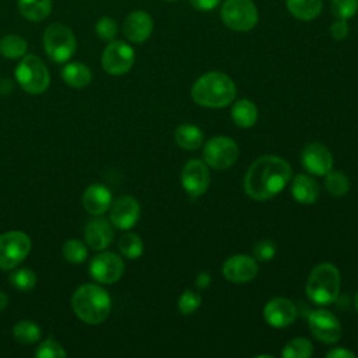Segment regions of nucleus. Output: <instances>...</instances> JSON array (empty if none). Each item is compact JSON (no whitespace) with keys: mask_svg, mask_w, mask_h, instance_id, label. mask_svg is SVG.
<instances>
[{"mask_svg":"<svg viewBox=\"0 0 358 358\" xmlns=\"http://www.w3.org/2000/svg\"><path fill=\"white\" fill-rule=\"evenodd\" d=\"M210 282H211V277L207 273H200L196 278V285L199 288H207L210 285Z\"/></svg>","mask_w":358,"mask_h":358,"instance_id":"obj_42","label":"nucleus"},{"mask_svg":"<svg viewBox=\"0 0 358 358\" xmlns=\"http://www.w3.org/2000/svg\"><path fill=\"white\" fill-rule=\"evenodd\" d=\"M165 1H173V0H165Z\"/></svg>","mask_w":358,"mask_h":358,"instance_id":"obj_45","label":"nucleus"},{"mask_svg":"<svg viewBox=\"0 0 358 358\" xmlns=\"http://www.w3.org/2000/svg\"><path fill=\"white\" fill-rule=\"evenodd\" d=\"M134 50L123 41H110L103 49L101 63L103 70L112 76L126 74L134 64Z\"/></svg>","mask_w":358,"mask_h":358,"instance_id":"obj_10","label":"nucleus"},{"mask_svg":"<svg viewBox=\"0 0 358 358\" xmlns=\"http://www.w3.org/2000/svg\"><path fill=\"white\" fill-rule=\"evenodd\" d=\"M13 336L21 344H34L41 338V329L35 322L20 320L13 327Z\"/></svg>","mask_w":358,"mask_h":358,"instance_id":"obj_28","label":"nucleus"},{"mask_svg":"<svg viewBox=\"0 0 358 358\" xmlns=\"http://www.w3.org/2000/svg\"><path fill=\"white\" fill-rule=\"evenodd\" d=\"M154 22L151 15L147 11L136 10L130 13L123 22L124 36L133 43L145 42L152 34Z\"/></svg>","mask_w":358,"mask_h":358,"instance_id":"obj_18","label":"nucleus"},{"mask_svg":"<svg viewBox=\"0 0 358 358\" xmlns=\"http://www.w3.org/2000/svg\"><path fill=\"white\" fill-rule=\"evenodd\" d=\"M236 96V85L221 71H208L199 77L192 87V98L206 108H224Z\"/></svg>","mask_w":358,"mask_h":358,"instance_id":"obj_2","label":"nucleus"},{"mask_svg":"<svg viewBox=\"0 0 358 358\" xmlns=\"http://www.w3.org/2000/svg\"><path fill=\"white\" fill-rule=\"evenodd\" d=\"M330 11L336 18L350 20L358 13V0H330Z\"/></svg>","mask_w":358,"mask_h":358,"instance_id":"obj_34","label":"nucleus"},{"mask_svg":"<svg viewBox=\"0 0 358 358\" xmlns=\"http://www.w3.org/2000/svg\"><path fill=\"white\" fill-rule=\"evenodd\" d=\"M182 186L190 197H199L206 193L210 183L207 164L201 159H190L182 169Z\"/></svg>","mask_w":358,"mask_h":358,"instance_id":"obj_13","label":"nucleus"},{"mask_svg":"<svg viewBox=\"0 0 358 358\" xmlns=\"http://www.w3.org/2000/svg\"><path fill=\"white\" fill-rule=\"evenodd\" d=\"M27 49L28 43L20 35L8 34L0 39V53L7 59H21L25 56Z\"/></svg>","mask_w":358,"mask_h":358,"instance_id":"obj_27","label":"nucleus"},{"mask_svg":"<svg viewBox=\"0 0 358 358\" xmlns=\"http://www.w3.org/2000/svg\"><path fill=\"white\" fill-rule=\"evenodd\" d=\"M292 176L291 165L278 155H263L248 169L243 180L246 194L257 201L277 196Z\"/></svg>","mask_w":358,"mask_h":358,"instance_id":"obj_1","label":"nucleus"},{"mask_svg":"<svg viewBox=\"0 0 358 358\" xmlns=\"http://www.w3.org/2000/svg\"><path fill=\"white\" fill-rule=\"evenodd\" d=\"M312 352H313V347L308 338L295 337L284 345L281 355L284 358H309Z\"/></svg>","mask_w":358,"mask_h":358,"instance_id":"obj_29","label":"nucleus"},{"mask_svg":"<svg viewBox=\"0 0 358 358\" xmlns=\"http://www.w3.org/2000/svg\"><path fill=\"white\" fill-rule=\"evenodd\" d=\"M308 323L312 334L322 343L333 344L341 337L340 320L326 309L313 310L308 317Z\"/></svg>","mask_w":358,"mask_h":358,"instance_id":"obj_12","label":"nucleus"},{"mask_svg":"<svg viewBox=\"0 0 358 358\" xmlns=\"http://www.w3.org/2000/svg\"><path fill=\"white\" fill-rule=\"evenodd\" d=\"M355 308H357V310H358V292H357V295H355Z\"/></svg>","mask_w":358,"mask_h":358,"instance_id":"obj_44","label":"nucleus"},{"mask_svg":"<svg viewBox=\"0 0 358 358\" xmlns=\"http://www.w3.org/2000/svg\"><path fill=\"white\" fill-rule=\"evenodd\" d=\"M274 255H275V243L268 239H263V241L257 242L253 249L255 259L260 260V262L271 260L274 257Z\"/></svg>","mask_w":358,"mask_h":358,"instance_id":"obj_38","label":"nucleus"},{"mask_svg":"<svg viewBox=\"0 0 358 358\" xmlns=\"http://www.w3.org/2000/svg\"><path fill=\"white\" fill-rule=\"evenodd\" d=\"M63 257L74 264L83 263L85 262V259L88 257V248L85 243H83L78 239H69L64 242L63 245Z\"/></svg>","mask_w":358,"mask_h":358,"instance_id":"obj_33","label":"nucleus"},{"mask_svg":"<svg viewBox=\"0 0 358 358\" xmlns=\"http://www.w3.org/2000/svg\"><path fill=\"white\" fill-rule=\"evenodd\" d=\"M326 357H331V358H355V352L347 350V348H341V347H336L330 351L326 352Z\"/></svg>","mask_w":358,"mask_h":358,"instance_id":"obj_41","label":"nucleus"},{"mask_svg":"<svg viewBox=\"0 0 358 358\" xmlns=\"http://www.w3.org/2000/svg\"><path fill=\"white\" fill-rule=\"evenodd\" d=\"M341 277L338 268L331 263L315 266L306 281V295L316 305L333 303L340 292Z\"/></svg>","mask_w":358,"mask_h":358,"instance_id":"obj_4","label":"nucleus"},{"mask_svg":"<svg viewBox=\"0 0 358 358\" xmlns=\"http://www.w3.org/2000/svg\"><path fill=\"white\" fill-rule=\"evenodd\" d=\"M231 116L238 127L248 129L252 127L257 120V108L252 101L243 98L234 103L231 109Z\"/></svg>","mask_w":358,"mask_h":358,"instance_id":"obj_24","label":"nucleus"},{"mask_svg":"<svg viewBox=\"0 0 358 358\" xmlns=\"http://www.w3.org/2000/svg\"><path fill=\"white\" fill-rule=\"evenodd\" d=\"M31 252V239L25 232L8 231L0 235V268L11 270Z\"/></svg>","mask_w":358,"mask_h":358,"instance_id":"obj_8","label":"nucleus"},{"mask_svg":"<svg viewBox=\"0 0 358 358\" xmlns=\"http://www.w3.org/2000/svg\"><path fill=\"white\" fill-rule=\"evenodd\" d=\"M35 357L38 358H63L66 357V351L60 343L53 338H46L39 344L35 351Z\"/></svg>","mask_w":358,"mask_h":358,"instance_id":"obj_37","label":"nucleus"},{"mask_svg":"<svg viewBox=\"0 0 358 358\" xmlns=\"http://www.w3.org/2000/svg\"><path fill=\"white\" fill-rule=\"evenodd\" d=\"M18 10L28 21L39 22L49 17L52 0H18Z\"/></svg>","mask_w":358,"mask_h":358,"instance_id":"obj_25","label":"nucleus"},{"mask_svg":"<svg viewBox=\"0 0 358 358\" xmlns=\"http://www.w3.org/2000/svg\"><path fill=\"white\" fill-rule=\"evenodd\" d=\"M221 0H190V4L199 11H211L214 10Z\"/></svg>","mask_w":358,"mask_h":358,"instance_id":"obj_40","label":"nucleus"},{"mask_svg":"<svg viewBox=\"0 0 358 358\" xmlns=\"http://www.w3.org/2000/svg\"><path fill=\"white\" fill-rule=\"evenodd\" d=\"M288 13L301 21H312L322 13L323 0H285Z\"/></svg>","mask_w":358,"mask_h":358,"instance_id":"obj_22","label":"nucleus"},{"mask_svg":"<svg viewBox=\"0 0 358 358\" xmlns=\"http://www.w3.org/2000/svg\"><path fill=\"white\" fill-rule=\"evenodd\" d=\"M143 249H144L143 241L137 234L127 232L122 235L119 239V250L127 259H131V260L138 259L143 255Z\"/></svg>","mask_w":358,"mask_h":358,"instance_id":"obj_30","label":"nucleus"},{"mask_svg":"<svg viewBox=\"0 0 358 358\" xmlns=\"http://www.w3.org/2000/svg\"><path fill=\"white\" fill-rule=\"evenodd\" d=\"M303 168L316 176L327 175L333 168V157L330 151L319 143L308 144L301 154Z\"/></svg>","mask_w":358,"mask_h":358,"instance_id":"obj_16","label":"nucleus"},{"mask_svg":"<svg viewBox=\"0 0 358 358\" xmlns=\"http://www.w3.org/2000/svg\"><path fill=\"white\" fill-rule=\"evenodd\" d=\"M291 193L295 201L301 204H313L319 197V186L312 176L299 173L292 180Z\"/></svg>","mask_w":358,"mask_h":358,"instance_id":"obj_21","label":"nucleus"},{"mask_svg":"<svg viewBox=\"0 0 358 358\" xmlns=\"http://www.w3.org/2000/svg\"><path fill=\"white\" fill-rule=\"evenodd\" d=\"M296 306L287 298H273L266 303L263 309L266 322L275 329H282L292 324L296 319Z\"/></svg>","mask_w":358,"mask_h":358,"instance_id":"obj_17","label":"nucleus"},{"mask_svg":"<svg viewBox=\"0 0 358 358\" xmlns=\"http://www.w3.org/2000/svg\"><path fill=\"white\" fill-rule=\"evenodd\" d=\"M43 48L52 62L66 63L76 53L77 41L67 25L53 22L43 32Z\"/></svg>","mask_w":358,"mask_h":358,"instance_id":"obj_5","label":"nucleus"},{"mask_svg":"<svg viewBox=\"0 0 358 358\" xmlns=\"http://www.w3.org/2000/svg\"><path fill=\"white\" fill-rule=\"evenodd\" d=\"M326 179H324V186H326V190L336 196V197H340V196H344L348 193L350 190V179L347 178V175L341 173V172H329L327 175H324Z\"/></svg>","mask_w":358,"mask_h":358,"instance_id":"obj_32","label":"nucleus"},{"mask_svg":"<svg viewBox=\"0 0 358 358\" xmlns=\"http://www.w3.org/2000/svg\"><path fill=\"white\" fill-rule=\"evenodd\" d=\"M220 15L224 25L235 32H248L259 21V11L252 0H225Z\"/></svg>","mask_w":358,"mask_h":358,"instance_id":"obj_7","label":"nucleus"},{"mask_svg":"<svg viewBox=\"0 0 358 358\" xmlns=\"http://www.w3.org/2000/svg\"><path fill=\"white\" fill-rule=\"evenodd\" d=\"M15 78L22 90L34 95L45 92L50 83L49 70L35 55H27L21 57L15 69Z\"/></svg>","mask_w":358,"mask_h":358,"instance_id":"obj_6","label":"nucleus"},{"mask_svg":"<svg viewBox=\"0 0 358 358\" xmlns=\"http://www.w3.org/2000/svg\"><path fill=\"white\" fill-rule=\"evenodd\" d=\"M350 34V25H348V20H341V18H336V21L330 25V35L336 39V41H343Z\"/></svg>","mask_w":358,"mask_h":358,"instance_id":"obj_39","label":"nucleus"},{"mask_svg":"<svg viewBox=\"0 0 358 358\" xmlns=\"http://www.w3.org/2000/svg\"><path fill=\"white\" fill-rule=\"evenodd\" d=\"M201 303V296L199 292L193 289H186L182 292L178 301V308L182 315H192L194 310L199 309Z\"/></svg>","mask_w":358,"mask_h":358,"instance_id":"obj_36","label":"nucleus"},{"mask_svg":"<svg viewBox=\"0 0 358 358\" xmlns=\"http://www.w3.org/2000/svg\"><path fill=\"white\" fill-rule=\"evenodd\" d=\"M7 305H8V296H7V294H6V292L0 291V310L6 309V306H7Z\"/></svg>","mask_w":358,"mask_h":358,"instance_id":"obj_43","label":"nucleus"},{"mask_svg":"<svg viewBox=\"0 0 358 358\" xmlns=\"http://www.w3.org/2000/svg\"><path fill=\"white\" fill-rule=\"evenodd\" d=\"M259 267L255 257L249 255L229 256L222 266L224 277L235 284H245L257 275Z\"/></svg>","mask_w":358,"mask_h":358,"instance_id":"obj_14","label":"nucleus"},{"mask_svg":"<svg viewBox=\"0 0 358 358\" xmlns=\"http://www.w3.org/2000/svg\"><path fill=\"white\" fill-rule=\"evenodd\" d=\"M124 273L123 259L113 252H102L90 262V274L101 284H113Z\"/></svg>","mask_w":358,"mask_h":358,"instance_id":"obj_11","label":"nucleus"},{"mask_svg":"<svg viewBox=\"0 0 358 358\" xmlns=\"http://www.w3.org/2000/svg\"><path fill=\"white\" fill-rule=\"evenodd\" d=\"M71 306L78 319L88 324L105 322L110 313V296L96 284H83L76 289L71 298Z\"/></svg>","mask_w":358,"mask_h":358,"instance_id":"obj_3","label":"nucleus"},{"mask_svg":"<svg viewBox=\"0 0 358 358\" xmlns=\"http://www.w3.org/2000/svg\"><path fill=\"white\" fill-rule=\"evenodd\" d=\"M84 238L91 249L102 250L108 248L113 239L112 225L103 217H96L87 222L84 229Z\"/></svg>","mask_w":358,"mask_h":358,"instance_id":"obj_19","label":"nucleus"},{"mask_svg":"<svg viewBox=\"0 0 358 358\" xmlns=\"http://www.w3.org/2000/svg\"><path fill=\"white\" fill-rule=\"evenodd\" d=\"M140 218V204L131 196H120L110 206V222L123 231L133 228Z\"/></svg>","mask_w":358,"mask_h":358,"instance_id":"obj_15","label":"nucleus"},{"mask_svg":"<svg viewBox=\"0 0 358 358\" xmlns=\"http://www.w3.org/2000/svg\"><path fill=\"white\" fill-rule=\"evenodd\" d=\"M10 284L22 292L31 291L35 284H36V274L28 268V267H22V268H17L14 271H11L10 277H8Z\"/></svg>","mask_w":358,"mask_h":358,"instance_id":"obj_31","label":"nucleus"},{"mask_svg":"<svg viewBox=\"0 0 358 358\" xmlns=\"http://www.w3.org/2000/svg\"><path fill=\"white\" fill-rule=\"evenodd\" d=\"M62 78L63 81L73 87V88H84L87 87L92 80V73L88 66L80 62L67 63L62 69Z\"/></svg>","mask_w":358,"mask_h":358,"instance_id":"obj_23","label":"nucleus"},{"mask_svg":"<svg viewBox=\"0 0 358 358\" xmlns=\"http://www.w3.org/2000/svg\"><path fill=\"white\" fill-rule=\"evenodd\" d=\"M83 206L92 215H102L112 206V193L102 183L88 186L83 194Z\"/></svg>","mask_w":358,"mask_h":358,"instance_id":"obj_20","label":"nucleus"},{"mask_svg":"<svg viewBox=\"0 0 358 358\" xmlns=\"http://www.w3.org/2000/svg\"><path fill=\"white\" fill-rule=\"evenodd\" d=\"M117 31H119L117 22L108 15L101 17L95 24V32L98 38H101L102 41H108V42L113 41L117 35Z\"/></svg>","mask_w":358,"mask_h":358,"instance_id":"obj_35","label":"nucleus"},{"mask_svg":"<svg viewBox=\"0 0 358 358\" xmlns=\"http://www.w3.org/2000/svg\"><path fill=\"white\" fill-rule=\"evenodd\" d=\"M239 155V148L236 143L224 136H217L210 138L203 147L204 162L214 169H227L232 166Z\"/></svg>","mask_w":358,"mask_h":358,"instance_id":"obj_9","label":"nucleus"},{"mask_svg":"<svg viewBox=\"0 0 358 358\" xmlns=\"http://www.w3.org/2000/svg\"><path fill=\"white\" fill-rule=\"evenodd\" d=\"M203 140H204L203 131L197 126L190 124V123L180 124L175 131L176 144L180 148L187 150V151L199 148L203 144Z\"/></svg>","mask_w":358,"mask_h":358,"instance_id":"obj_26","label":"nucleus"}]
</instances>
